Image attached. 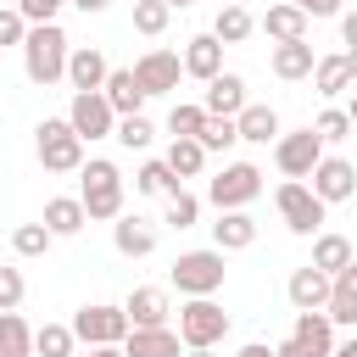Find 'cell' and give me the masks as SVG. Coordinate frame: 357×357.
Instances as JSON below:
<instances>
[{
    "mask_svg": "<svg viewBox=\"0 0 357 357\" xmlns=\"http://www.w3.org/2000/svg\"><path fill=\"white\" fill-rule=\"evenodd\" d=\"M240 357H273V346H268V340H245V346H240Z\"/></svg>",
    "mask_w": 357,
    "mask_h": 357,
    "instance_id": "c3c4849f",
    "label": "cell"
},
{
    "mask_svg": "<svg viewBox=\"0 0 357 357\" xmlns=\"http://www.w3.org/2000/svg\"><path fill=\"white\" fill-rule=\"evenodd\" d=\"M67 123H73V134H78V139H112V134H117V112H112V100H106L100 89L73 95Z\"/></svg>",
    "mask_w": 357,
    "mask_h": 357,
    "instance_id": "30bf717a",
    "label": "cell"
},
{
    "mask_svg": "<svg viewBox=\"0 0 357 357\" xmlns=\"http://www.w3.org/2000/svg\"><path fill=\"white\" fill-rule=\"evenodd\" d=\"M123 312H128V324H134V329H167L173 301H167V290H162V284H139V290H128Z\"/></svg>",
    "mask_w": 357,
    "mask_h": 357,
    "instance_id": "5bb4252c",
    "label": "cell"
},
{
    "mask_svg": "<svg viewBox=\"0 0 357 357\" xmlns=\"http://www.w3.org/2000/svg\"><path fill=\"white\" fill-rule=\"evenodd\" d=\"M223 335H229V312L212 296H184V307H178V340H184V351L218 346Z\"/></svg>",
    "mask_w": 357,
    "mask_h": 357,
    "instance_id": "8992f818",
    "label": "cell"
},
{
    "mask_svg": "<svg viewBox=\"0 0 357 357\" xmlns=\"http://www.w3.org/2000/svg\"><path fill=\"white\" fill-rule=\"evenodd\" d=\"M22 296H28V284H22V273L0 262V312H17V307H22Z\"/></svg>",
    "mask_w": 357,
    "mask_h": 357,
    "instance_id": "b9f144b4",
    "label": "cell"
},
{
    "mask_svg": "<svg viewBox=\"0 0 357 357\" xmlns=\"http://www.w3.org/2000/svg\"><path fill=\"white\" fill-rule=\"evenodd\" d=\"M195 218H201V201H195L190 190H173V195H167V223H173V229H190Z\"/></svg>",
    "mask_w": 357,
    "mask_h": 357,
    "instance_id": "60d3db41",
    "label": "cell"
},
{
    "mask_svg": "<svg viewBox=\"0 0 357 357\" xmlns=\"http://www.w3.org/2000/svg\"><path fill=\"white\" fill-rule=\"evenodd\" d=\"M134 190H139V195H173V190H184V178L167 167V156H151V162L134 173Z\"/></svg>",
    "mask_w": 357,
    "mask_h": 357,
    "instance_id": "83f0119b",
    "label": "cell"
},
{
    "mask_svg": "<svg viewBox=\"0 0 357 357\" xmlns=\"http://www.w3.org/2000/svg\"><path fill=\"white\" fill-rule=\"evenodd\" d=\"M184 357H218V351H212V346H195V351H184Z\"/></svg>",
    "mask_w": 357,
    "mask_h": 357,
    "instance_id": "f5cc1de1",
    "label": "cell"
},
{
    "mask_svg": "<svg viewBox=\"0 0 357 357\" xmlns=\"http://www.w3.org/2000/svg\"><path fill=\"white\" fill-rule=\"evenodd\" d=\"M73 6H78V11H84V17H95V11H106V6H112V0H73Z\"/></svg>",
    "mask_w": 357,
    "mask_h": 357,
    "instance_id": "681fc988",
    "label": "cell"
},
{
    "mask_svg": "<svg viewBox=\"0 0 357 357\" xmlns=\"http://www.w3.org/2000/svg\"><path fill=\"white\" fill-rule=\"evenodd\" d=\"M201 145H206V151H229V145H240V128H234V117H206V128H201Z\"/></svg>",
    "mask_w": 357,
    "mask_h": 357,
    "instance_id": "ab89813d",
    "label": "cell"
},
{
    "mask_svg": "<svg viewBox=\"0 0 357 357\" xmlns=\"http://www.w3.org/2000/svg\"><path fill=\"white\" fill-rule=\"evenodd\" d=\"M67 56H73V39L61 33V22L28 28V39H22V73H28L39 89H50L56 78H67Z\"/></svg>",
    "mask_w": 357,
    "mask_h": 357,
    "instance_id": "6da1fadb",
    "label": "cell"
},
{
    "mask_svg": "<svg viewBox=\"0 0 357 357\" xmlns=\"http://www.w3.org/2000/svg\"><path fill=\"white\" fill-rule=\"evenodd\" d=\"M223 6H245V0H223Z\"/></svg>",
    "mask_w": 357,
    "mask_h": 357,
    "instance_id": "6f0895ef",
    "label": "cell"
},
{
    "mask_svg": "<svg viewBox=\"0 0 357 357\" xmlns=\"http://www.w3.org/2000/svg\"><path fill=\"white\" fill-rule=\"evenodd\" d=\"M78 201H84V212H89L95 223H117V218H123V173H117V162H106V156L84 162V190H78Z\"/></svg>",
    "mask_w": 357,
    "mask_h": 357,
    "instance_id": "7a4b0ae2",
    "label": "cell"
},
{
    "mask_svg": "<svg viewBox=\"0 0 357 357\" xmlns=\"http://www.w3.org/2000/svg\"><path fill=\"white\" fill-rule=\"evenodd\" d=\"M167 167H173L178 178H195V173L206 167V145H201V139H173V145H167Z\"/></svg>",
    "mask_w": 357,
    "mask_h": 357,
    "instance_id": "836d02e7",
    "label": "cell"
},
{
    "mask_svg": "<svg viewBox=\"0 0 357 357\" xmlns=\"http://www.w3.org/2000/svg\"><path fill=\"white\" fill-rule=\"evenodd\" d=\"M346 56H351V89H357V50H346Z\"/></svg>",
    "mask_w": 357,
    "mask_h": 357,
    "instance_id": "11a10c76",
    "label": "cell"
},
{
    "mask_svg": "<svg viewBox=\"0 0 357 357\" xmlns=\"http://www.w3.org/2000/svg\"><path fill=\"white\" fill-rule=\"evenodd\" d=\"M28 39V17L17 6H0V45H22Z\"/></svg>",
    "mask_w": 357,
    "mask_h": 357,
    "instance_id": "7bdbcfd3",
    "label": "cell"
},
{
    "mask_svg": "<svg viewBox=\"0 0 357 357\" xmlns=\"http://www.w3.org/2000/svg\"><path fill=\"white\" fill-rule=\"evenodd\" d=\"M312 134H318L324 145H335V139H346V134H351V117H346V106H329V112H318V123H312Z\"/></svg>",
    "mask_w": 357,
    "mask_h": 357,
    "instance_id": "f35d334b",
    "label": "cell"
},
{
    "mask_svg": "<svg viewBox=\"0 0 357 357\" xmlns=\"http://www.w3.org/2000/svg\"><path fill=\"white\" fill-rule=\"evenodd\" d=\"M167 22H173V6H167V0H134V28H139L145 39H162Z\"/></svg>",
    "mask_w": 357,
    "mask_h": 357,
    "instance_id": "e575fe53",
    "label": "cell"
},
{
    "mask_svg": "<svg viewBox=\"0 0 357 357\" xmlns=\"http://www.w3.org/2000/svg\"><path fill=\"white\" fill-rule=\"evenodd\" d=\"M123 151H145L151 139H156V128H151V117L139 112V117H117V134H112Z\"/></svg>",
    "mask_w": 357,
    "mask_h": 357,
    "instance_id": "74e56055",
    "label": "cell"
},
{
    "mask_svg": "<svg viewBox=\"0 0 357 357\" xmlns=\"http://www.w3.org/2000/svg\"><path fill=\"white\" fill-rule=\"evenodd\" d=\"M340 39L357 50V11H346V17H340Z\"/></svg>",
    "mask_w": 357,
    "mask_h": 357,
    "instance_id": "7dc6e473",
    "label": "cell"
},
{
    "mask_svg": "<svg viewBox=\"0 0 357 357\" xmlns=\"http://www.w3.org/2000/svg\"><path fill=\"white\" fill-rule=\"evenodd\" d=\"M312 195L329 206V201H351L357 195V167L346 162V156H324L318 167H312Z\"/></svg>",
    "mask_w": 357,
    "mask_h": 357,
    "instance_id": "7c38bea8",
    "label": "cell"
},
{
    "mask_svg": "<svg viewBox=\"0 0 357 357\" xmlns=\"http://www.w3.org/2000/svg\"><path fill=\"white\" fill-rule=\"evenodd\" d=\"M329 324H357V262L335 273V290H329Z\"/></svg>",
    "mask_w": 357,
    "mask_h": 357,
    "instance_id": "d4e9b609",
    "label": "cell"
},
{
    "mask_svg": "<svg viewBox=\"0 0 357 357\" xmlns=\"http://www.w3.org/2000/svg\"><path fill=\"white\" fill-rule=\"evenodd\" d=\"M61 6H73V0H17V11L28 17V28H39V22H56V11Z\"/></svg>",
    "mask_w": 357,
    "mask_h": 357,
    "instance_id": "ee69618b",
    "label": "cell"
},
{
    "mask_svg": "<svg viewBox=\"0 0 357 357\" xmlns=\"http://www.w3.org/2000/svg\"><path fill=\"white\" fill-rule=\"evenodd\" d=\"M73 346H78L73 324H39L33 329V357H73Z\"/></svg>",
    "mask_w": 357,
    "mask_h": 357,
    "instance_id": "1f68e13d",
    "label": "cell"
},
{
    "mask_svg": "<svg viewBox=\"0 0 357 357\" xmlns=\"http://www.w3.org/2000/svg\"><path fill=\"white\" fill-rule=\"evenodd\" d=\"M212 33H218L223 45H245V39L257 33V17H251L245 6H223V11H218V22H212Z\"/></svg>",
    "mask_w": 357,
    "mask_h": 357,
    "instance_id": "4dcf8cb0",
    "label": "cell"
},
{
    "mask_svg": "<svg viewBox=\"0 0 357 357\" xmlns=\"http://www.w3.org/2000/svg\"><path fill=\"white\" fill-rule=\"evenodd\" d=\"M0 357H33V329L17 312H0Z\"/></svg>",
    "mask_w": 357,
    "mask_h": 357,
    "instance_id": "d6a6232c",
    "label": "cell"
},
{
    "mask_svg": "<svg viewBox=\"0 0 357 357\" xmlns=\"http://www.w3.org/2000/svg\"><path fill=\"white\" fill-rule=\"evenodd\" d=\"M284 290H290V307H296V312H324V307H329L335 279H329L324 268H312V262H307V268H296V273H290V284H284Z\"/></svg>",
    "mask_w": 357,
    "mask_h": 357,
    "instance_id": "4fadbf2b",
    "label": "cell"
},
{
    "mask_svg": "<svg viewBox=\"0 0 357 357\" xmlns=\"http://www.w3.org/2000/svg\"><path fill=\"white\" fill-rule=\"evenodd\" d=\"M201 128H206V106H184V100H178V106L167 112V134H173V139H201Z\"/></svg>",
    "mask_w": 357,
    "mask_h": 357,
    "instance_id": "d590c367",
    "label": "cell"
},
{
    "mask_svg": "<svg viewBox=\"0 0 357 357\" xmlns=\"http://www.w3.org/2000/svg\"><path fill=\"white\" fill-rule=\"evenodd\" d=\"M50 240H56V234H50L45 223H17V229H11V251H17V257H45Z\"/></svg>",
    "mask_w": 357,
    "mask_h": 357,
    "instance_id": "8d00e7d4",
    "label": "cell"
},
{
    "mask_svg": "<svg viewBox=\"0 0 357 357\" xmlns=\"http://www.w3.org/2000/svg\"><path fill=\"white\" fill-rule=\"evenodd\" d=\"M312 84H318V95H324V100L346 95V89H351V56H318Z\"/></svg>",
    "mask_w": 357,
    "mask_h": 357,
    "instance_id": "4316f807",
    "label": "cell"
},
{
    "mask_svg": "<svg viewBox=\"0 0 357 357\" xmlns=\"http://www.w3.org/2000/svg\"><path fill=\"white\" fill-rule=\"evenodd\" d=\"M201 106H206V117H240V112L251 106V100H245V78H240V73H218V78L206 84V100H201Z\"/></svg>",
    "mask_w": 357,
    "mask_h": 357,
    "instance_id": "e0dca14e",
    "label": "cell"
},
{
    "mask_svg": "<svg viewBox=\"0 0 357 357\" xmlns=\"http://www.w3.org/2000/svg\"><path fill=\"white\" fill-rule=\"evenodd\" d=\"M296 11H307V17H335L340 11V0H290Z\"/></svg>",
    "mask_w": 357,
    "mask_h": 357,
    "instance_id": "bcb514c9",
    "label": "cell"
},
{
    "mask_svg": "<svg viewBox=\"0 0 357 357\" xmlns=\"http://www.w3.org/2000/svg\"><path fill=\"white\" fill-rule=\"evenodd\" d=\"M178 73H184V56H173V50H145V56L134 61V78H139L145 95H167V89H178Z\"/></svg>",
    "mask_w": 357,
    "mask_h": 357,
    "instance_id": "8fae6325",
    "label": "cell"
},
{
    "mask_svg": "<svg viewBox=\"0 0 357 357\" xmlns=\"http://www.w3.org/2000/svg\"><path fill=\"white\" fill-rule=\"evenodd\" d=\"M56 240H67V234H78L84 223H89V212H84V201L78 195H56V201H45V218H39Z\"/></svg>",
    "mask_w": 357,
    "mask_h": 357,
    "instance_id": "7402d4cb",
    "label": "cell"
},
{
    "mask_svg": "<svg viewBox=\"0 0 357 357\" xmlns=\"http://www.w3.org/2000/svg\"><path fill=\"white\" fill-rule=\"evenodd\" d=\"M335 357H357V335H351V340H340V346H335Z\"/></svg>",
    "mask_w": 357,
    "mask_h": 357,
    "instance_id": "816d5d0a",
    "label": "cell"
},
{
    "mask_svg": "<svg viewBox=\"0 0 357 357\" xmlns=\"http://www.w3.org/2000/svg\"><path fill=\"white\" fill-rule=\"evenodd\" d=\"M290 335H301L318 357H335V324H329V312H296V329Z\"/></svg>",
    "mask_w": 357,
    "mask_h": 357,
    "instance_id": "f546056e",
    "label": "cell"
},
{
    "mask_svg": "<svg viewBox=\"0 0 357 357\" xmlns=\"http://www.w3.org/2000/svg\"><path fill=\"white\" fill-rule=\"evenodd\" d=\"M184 73L201 78V84H212V78L223 73V39H218V33H195V39L184 45Z\"/></svg>",
    "mask_w": 357,
    "mask_h": 357,
    "instance_id": "ac0fdd59",
    "label": "cell"
},
{
    "mask_svg": "<svg viewBox=\"0 0 357 357\" xmlns=\"http://www.w3.org/2000/svg\"><path fill=\"white\" fill-rule=\"evenodd\" d=\"M346 117H351V128H357V89H351V106H346Z\"/></svg>",
    "mask_w": 357,
    "mask_h": 357,
    "instance_id": "db71d44e",
    "label": "cell"
},
{
    "mask_svg": "<svg viewBox=\"0 0 357 357\" xmlns=\"http://www.w3.org/2000/svg\"><path fill=\"white\" fill-rule=\"evenodd\" d=\"M100 95L112 100V112H117V117H139V112H145V100H151V95L139 89L134 67H112V73H106V89H100Z\"/></svg>",
    "mask_w": 357,
    "mask_h": 357,
    "instance_id": "2e32d148",
    "label": "cell"
},
{
    "mask_svg": "<svg viewBox=\"0 0 357 357\" xmlns=\"http://www.w3.org/2000/svg\"><path fill=\"white\" fill-rule=\"evenodd\" d=\"M273 162L284 178H312V167L324 162V139L312 128H296V134H279L273 139Z\"/></svg>",
    "mask_w": 357,
    "mask_h": 357,
    "instance_id": "9c48e42d",
    "label": "cell"
},
{
    "mask_svg": "<svg viewBox=\"0 0 357 357\" xmlns=\"http://www.w3.org/2000/svg\"><path fill=\"white\" fill-rule=\"evenodd\" d=\"M84 357H123V346H89Z\"/></svg>",
    "mask_w": 357,
    "mask_h": 357,
    "instance_id": "f907efd6",
    "label": "cell"
},
{
    "mask_svg": "<svg viewBox=\"0 0 357 357\" xmlns=\"http://www.w3.org/2000/svg\"><path fill=\"white\" fill-rule=\"evenodd\" d=\"M257 195H262V167H257V162H229V167H218V178L206 184V201H212L218 212H245Z\"/></svg>",
    "mask_w": 357,
    "mask_h": 357,
    "instance_id": "277c9868",
    "label": "cell"
},
{
    "mask_svg": "<svg viewBox=\"0 0 357 357\" xmlns=\"http://www.w3.org/2000/svg\"><path fill=\"white\" fill-rule=\"evenodd\" d=\"M307 22H312V17H307V11H296V6L284 0V6H268V17H262L257 28H262L273 45H296V39H307Z\"/></svg>",
    "mask_w": 357,
    "mask_h": 357,
    "instance_id": "d6986e66",
    "label": "cell"
},
{
    "mask_svg": "<svg viewBox=\"0 0 357 357\" xmlns=\"http://www.w3.org/2000/svg\"><path fill=\"white\" fill-rule=\"evenodd\" d=\"M234 128H240V139L268 145V139H279V112H273V106H262V100H251V106L234 117Z\"/></svg>",
    "mask_w": 357,
    "mask_h": 357,
    "instance_id": "603a6c76",
    "label": "cell"
},
{
    "mask_svg": "<svg viewBox=\"0 0 357 357\" xmlns=\"http://www.w3.org/2000/svg\"><path fill=\"white\" fill-rule=\"evenodd\" d=\"M106 56L95 50V45H73V56H67V84H73V95H89V89H106Z\"/></svg>",
    "mask_w": 357,
    "mask_h": 357,
    "instance_id": "9a60e30c",
    "label": "cell"
},
{
    "mask_svg": "<svg viewBox=\"0 0 357 357\" xmlns=\"http://www.w3.org/2000/svg\"><path fill=\"white\" fill-rule=\"evenodd\" d=\"M33 151H39L45 173H84V139L73 134L67 117H45L33 128Z\"/></svg>",
    "mask_w": 357,
    "mask_h": 357,
    "instance_id": "3957f363",
    "label": "cell"
},
{
    "mask_svg": "<svg viewBox=\"0 0 357 357\" xmlns=\"http://www.w3.org/2000/svg\"><path fill=\"white\" fill-rule=\"evenodd\" d=\"M273 357H318V351H312V346H307L301 335H284V340L273 346Z\"/></svg>",
    "mask_w": 357,
    "mask_h": 357,
    "instance_id": "f6af8a7d",
    "label": "cell"
},
{
    "mask_svg": "<svg viewBox=\"0 0 357 357\" xmlns=\"http://www.w3.org/2000/svg\"><path fill=\"white\" fill-rule=\"evenodd\" d=\"M167 6H173V11H184V6H190V0H167Z\"/></svg>",
    "mask_w": 357,
    "mask_h": 357,
    "instance_id": "9f6ffc18",
    "label": "cell"
},
{
    "mask_svg": "<svg viewBox=\"0 0 357 357\" xmlns=\"http://www.w3.org/2000/svg\"><path fill=\"white\" fill-rule=\"evenodd\" d=\"M123 357H184L178 329H134L123 340Z\"/></svg>",
    "mask_w": 357,
    "mask_h": 357,
    "instance_id": "44dd1931",
    "label": "cell"
},
{
    "mask_svg": "<svg viewBox=\"0 0 357 357\" xmlns=\"http://www.w3.org/2000/svg\"><path fill=\"white\" fill-rule=\"evenodd\" d=\"M223 251L218 245H206V251H184L178 262H173V284H178V296H218L223 290Z\"/></svg>",
    "mask_w": 357,
    "mask_h": 357,
    "instance_id": "ba28073f",
    "label": "cell"
},
{
    "mask_svg": "<svg viewBox=\"0 0 357 357\" xmlns=\"http://www.w3.org/2000/svg\"><path fill=\"white\" fill-rule=\"evenodd\" d=\"M257 240V218L251 212H218V223H212V245L229 257V251H245Z\"/></svg>",
    "mask_w": 357,
    "mask_h": 357,
    "instance_id": "ffe728a7",
    "label": "cell"
},
{
    "mask_svg": "<svg viewBox=\"0 0 357 357\" xmlns=\"http://www.w3.org/2000/svg\"><path fill=\"white\" fill-rule=\"evenodd\" d=\"M73 335H78L84 346H123V340L134 335V324H128V312L112 307V301H84V307L73 312Z\"/></svg>",
    "mask_w": 357,
    "mask_h": 357,
    "instance_id": "5b68a950",
    "label": "cell"
},
{
    "mask_svg": "<svg viewBox=\"0 0 357 357\" xmlns=\"http://www.w3.org/2000/svg\"><path fill=\"white\" fill-rule=\"evenodd\" d=\"M273 206H279V218H284L290 234H318V229H324V201L312 195L307 178H284V184L273 190Z\"/></svg>",
    "mask_w": 357,
    "mask_h": 357,
    "instance_id": "52a82bcc",
    "label": "cell"
},
{
    "mask_svg": "<svg viewBox=\"0 0 357 357\" xmlns=\"http://www.w3.org/2000/svg\"><path fill=\"white\" fill-rule=\"evenodd\" d=\"M312 67H318V56H312V45L307 39H296V45H273V73L279 78H312Z\"/></svg>",
    "mask_w": 357,
    "mask_h": 357,
    "instance_id": "484cf974",
    "label": "cell"
},
{
    "mask_svg": "<svg viewBox=\"0 0 357 357\" xmlns=\"http://www.w3.org/2000/svg\"><path fill=\"white\" fill-rule=\"evenodd\" d=\"M112 245H117L123 257H151V251H156V229L139 223V218H117V223H112Z\"/></svg>",
    "mask_w": 357,
    "mask_h": 357,
    "instance_id": "cb8c5ba5",
    "label": "cell"
},
{
    "mask_svg": "<svg viewBox=\"0 0 357 357\" xmlns=\"http://www.w3.org/2000/svg\"><path fill=\"white\" fill-rule=\"evenodd\" d=\"M351 262H357V257H351V240H346V234H318V240H312V268H324L329 279H335L340 268H351Z\"/></svg>",
    "mask_w": 357,
    "mask_h": 357,
    "instance_id": "f1b7e54d",
    "label": "cell"
}]
</instances>
